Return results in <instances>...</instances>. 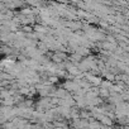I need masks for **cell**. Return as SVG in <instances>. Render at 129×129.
Returning <instances> with one entry per match:
<instances>
[{"mask_svg":"<svg viewBox=\"0 0 129 129\" xmlns=\"http://www.w3.org/2000/svg\"><path fill=\"white\" fill-rule=\"evenodd\" d=\"M87 126H89V119L79 118V119H75L74 120V128L75 129H85Z\"/></svg>","mask_w":129,"mask_h":129,"instance_id":"cell-1","label":"cell"},{"mask_svg":"<svg viewBox=\"0 0 129 129\" xmlns=\"http://www.w3.org/2000/svg\"><path fill=\"white\" fill-rule=\"evenodd\" d=\"M86 79H87V81H89V82L94 84L95 86H98V85H100V84H101V80H100L99 77H95V76H91V75H86Z\"/></svg>","mask_w":129,"mask_h":129,"instance_id":"cell-2","label":"cell"}]
</instances>
